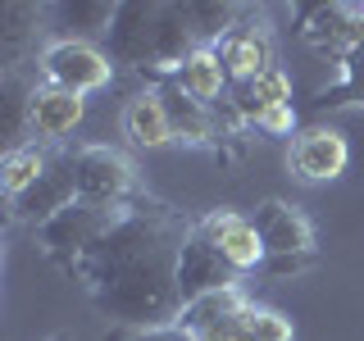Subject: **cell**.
I'll list each match as a JSON object with an SVG mask.
<instances>
[{
	"mask_svg": "<svg viewBox=\"0 0 364 341\" xmlns=\"http://www.w3.org/2000/svg\"><path fill=\"white\" fill-rule=\"evenodd\" d=\"M37 73H41V82H50V87L91 96V91H105L114 82V60H109V50H100V45H91V41L55 37L50 50L41 55Z\"/></svg>",
	"mask_w": 364,
	"mask_h": 341,
	"instance_id": "6",
	"label": "cell"
},
{
	"mask_svg": "<svg viewBox=\"0 0 364 341\" xmlns=\"http://www.w3.org/2000/svg\"><path fill=\"white\" fill-rule=\"evenodd\" d=\"M41 91V73L32 68H0V146L18 151L32 141V105Z\"/></svg>",
	"mask_w": 364,
	"mask_h": 341,
	"instance_id": "13",
	"label": "cell"
},
{
	"mask_svg": "<svg viewBox=\"0 0 364 341\" xmlns=\"http://www.w3.org/2000/svg\"><path fill=\"white\" fill-rule=\"evenodd\" d=\"M141 200V196H136ZM128 210H132V200L128 205H105V200H87V196H77L68 210H60L50 223H41V227H32V237H37V250L46 259H50L55 269H64V273H73L77 269V259L87 255L91 246H100L105 237L119 227L123 219H128Z\"/></svg>",
	"mask_w": 364,
	"mask_h": 341,
	"instance_id": "2",
	"label": "cell"
},
{
	"mask_svg": "<svg viewBox=\"0 0 364 341\" xmlns=\"http://www.w3.org/2000/svg\"><path fill=\"white\" fill-rule=\"evenodd\" d=\"M173 82L187 91L191 100H200V105H219V100H228V91H232V77H228L219 50H210V45H200V50L178 68Z\"/></svg>",
	"mask_w": 364,
	"mask_h": 341,
	"instance_id": "20",
	"label": "cell"
},
{
	"mask_svg": "<svg viewBox=\"0 0 364 341\" xmlns=\"http://www.w3.org/2000/svg\"><path fill=\"white\" fill-rule=\"evenodd\" d=\"M77 196H82V191H77V146H55L46 173L32 182L18 200H9V219L28 223V227H41L60 210H68Z\"/></svg>",
	"mask_w": 364,
	"mask_h": 341,
	"instance_id": "4",
	"label": "cell"
},
{
	"mask_svg": "<svg viewBox=\"0 0 364 341\" xmlns=\"http://www.w3.org/2000/svg\"><path fill=\"white\" fill-rule=\"evenodd\" d=\"M191 223L182 210L164 200H132L123 219L100 246H91L77 269L68 273L82 282V291L96 301V310L123 323L128 332L141 328H168L182 314V291H178V259L187 246Z\"/></svg>",
	"mask_w": 364,
	"mask_h": 341,
	"instance_id": "1",
	"label": "cell"
},
{
	"mask_svg": "<svg viewBox=\"0 0 364 341\" xmlns=\"http://www.w3.org/2000/svg\"><path fill=\"white\" fill-rule=\"evenodd\" d=\"M164 9L168 0H119V18L109 28V60L151 73L155 50H159V28H164Z\"/></svg>",
	"mask_w": 364,
	"mask_h": 341,
	"instance_id": "5",
	"label": "cell"
},
{
	"mask_svg": "<svg viewBox=\"0 0 364 341\" xmlns=\"http://www.w3.org/2000/svg\"><path fill=\"white\" fill-rule=\"evenodd\" d=\"M114 18H119L114 0H64V5H50V28L64 32V41H91V45H96V37L109 41Z\"/></svg>",
	"mask_w": 364,
	"mask_h": 341,
	"instance_id": "18",
	"label": "cell"
},
{
	"mask_svg": "<svg viewBox=\"0 0 364 341\" xmlns=\"http://www.w3.org/2000/svg\"><path fill=\"white\" fill-rule=\"evenodd\" d=\"M50 5H0V68H32L50 50Z\"/></svg>",
	"mask_w": 364,
	"mask_h": 341,
	"instance_id": "10",
	"label": "cell"
},
{
	"mask_svg": "<svg viewBox=\"0 0 364 341\" xmlns=\"http://www.w3.org/2000/svg\"><path fill=\"white\" fill-rule=\"evenodd\" d=\"M223 287H242V273L228 264V255L214 242V227L210 219L191 223L187 232V246H182V259H178V291H182V305L196 301L205 291H223Z\"/></svg>",
	"mask_w": 364,
	"mask_h": 341,
	"instance_id": "7",
	"label": "cell"
},
{
	"mask_svg": "<svg viewBox=\"0 0 364 341\" xmlns=\"http://www.w3.org/2000/svg\"><path fill=\"white\" fill-rule=\"evenodd\" d=\"M77 191L87 200H105V205H128L141 191V178H136V164L128 151L119 146H77Z\"/></svg>",
	"mask_w": 364,
	"mask_h": 341,
	"instance_id": "8",
	"label": "cell"
},
{
	"mask_svg": "<svg viewBox=\"0 0 364 341\" xmlns=\"http://www.w3.org/2000/svg\"><path fill=\"white\" fill-rule=\"evenodd\" d=\"M123 132H128V141L141 146V151H159V146L178 141L168 105H164V96H159V82H146L141 91H132V100L123 105Z\"/></svg>",
	"mask_w": 364,
	"mask_h": 341,
	"instance_id": "15",
	"label": "cell"
},
{
	"mask_svg": "<svg viewBox=\"0 0 364 341\" xmlns=\"http://www.w3.org/2000/svg\"><path fill=\"white\" fill-rule=\"evenodd\" d=\"M228 100H232L237 119H242L246 128H255L264 114L291 105V77L282 73V68H269V73L250 77V82H237L232 91H228Z\"/></svg>",
	"mask_w": 364,
	"mask_h": 341,
	"instance_id": "19",
	"label": "cell"
},
{
	"mask_svg": "<svg viewBox=\"0 0 364 341\" xmlns=\"http://www.w3.org/2000/svg\"><path fill=\"white\" fill-rule=\"evenodd\" d=\"M250 305L242 287H223V291H205L196 301L182 305L178 328L191 341H246V318Z\"/></svg>",
	"mask_w": 364,
	"mask_h": 341,
	"instance_id": "9",
	"label": "cell"
},
{
	"mask_svg": "<svg viewBox=\"0 0 364 341\" xmlns=\"http://www.w3.org/2000/svg\"><path fill=\"white\" fill-rule=\"evenodd\" d=\"M255 232L264 242V273L273 278H291V273L310 269L318 259V242H314V223L305 219V210L269 196L255 205Z\"/></svg>",
	"mask_w": 364,
	"mask_h": 341,
	"instance_id": "3",
	"label": "cell"
},
{
	"mask_svg": "<svg viewBox=\"0 0 364 341\" xmlns=\"http://www.w3.org/2000/svg\"><path fill=\"white\" fill-rule=\"evenodd\" d=\"M296 328L287 314L269 310V305H250V318H246V341H291Z\"/></svg>",
	"mask_w": 364,
	"mask_h": 341,
	"instance_id": "23",
	"label": "cell"
},
{
	"mask_svg": "<svg viewBox=\"0 0 364 341\" xmlns=\"http://www.w3.org/2000/svg\"><path fill=\"white\" fill-rule=\"evenodd\" d=\"M341 77L333 87H323L314 96V109H346V105H364V50L346 55V60L337 64Z\"/></svg>",
	"mask_w": 364,
	"mask_h": 341,
	"instance_id": "22",
	"label": "cell"
},
{
	"mask_svg": "<svg viewBox=\"0 0 364 341\" xmlns=\"http://www.w3.org/2000/svg\"><path fill=\"white\" fill-rule=\"evenodd\" d=\"M82 114H87V96L41 82L37 105H32V141H41V146H64V136L73 132L77 123H82Z\"/></svg>",
	"mask_w": 364,
	"mask_h": 341,
	"instance_id": "16",
	"label": "cell"
},
{
	"mask_svg": "<svg viewBox=\"0 0 364 341\" xmlns=\"http://www.w3.org/2000/svg\"><path fill=\"white\" fill-rule=\"evenodd\" d=\"M301 41L310 45L314 55H328V60H346V55L364 50V5H346V0H333V5H318L305 14L301 23Z\"/></svg>",
	"mask_w": 364,
	"mask_h": 341,
	"instance_id": "11",
	"label": "cell"
},
{
	"mask_svg": "<svg viewBox=\"0 0 364 341\" xmlns=\"http://www.w3.org/2000/svg\"><path fill=\"white\" fill-rule=\"evenodd\" d=\"M219 60L228 68V77H232V87L250 82V77H259V73H269V68H278V64H273V32H269L264 14H255V23L242 18V28L219 45Z\"/></svg>",
	"mask_w": 364,
	"mask_h": 341,
	"instance_id": "14",
	"label": "cell"
},
{
	"mask_svg": "<svg viewBox=\"0 0 364 341\" xmlns=\"http://www.w3.org/2000/svg\"><path fill=\"white\" fill-rule=\"evenodd\" d=\"M214 227V242H219V250L228 255V264H232L237 273H259L264 269V242H259V232H255V219H246V214H237V210H210L205 214Z\"/></svg>",
	"mask_w": 364,
	"mask_h": 341,
	"instance_id": "17",
	"label": "cell"
},
{
	"mask_svg": "<svg viewBox=\"0 0 364 341\" xmlns=\"http://www.w3.org/2000/svg\"><path fill=\"white\" fill-rule=\"evenodd\" d=\"M346 164H350V146H346V136L337 128H328V123L301 128L287 146V168H291V178H301V182H333V178L346 173Z\"/></svg>",
	"mask_w": 364,
	"mask_h": 341,
	"instance_id": "12",
	"label": "cell"
},
{
	"mask_svg": "<svg viewBox=\"0 0 364 341\" xmlns=\"http://www.w3.org/2000/svg\"><path fill=\"white\" fill-rule=\"evenodd\" d=\"M255 132H264V136H296V132H301V128H296V109L282 105V109L264 114V119L255 123Z\"/></svg>",
	"mask_w": 364,
	"mask_h": 341,
	"instance_id": "24",
	"label": "cell"
},
{
	"mask_svg": "<svg viewBox=\"0 0 364 341\" xmlns=\"http://www.w3.org/2000/svg\"><path fill=\"white\" fill-rule=\"evenodd\" d=\"M50 155H55V146H41V141H28V146H18V151H5V159H0V191H5V200H18L23 191L46 173Z\"/></svg>",
	"mask_w": 364,
	"mask_h": 341,
	"instance_id": "21",
	"label": "cell"
},
{
	"mask_svg": "<svg viewBox=\"0 0 364 341\" xmlns=\"http://www.w3.org/2000/svg\"><path fill=\"white\" fill-rule=\"evenodd\" d=\"M119 341H191V337L182 332L178 323H168V328H141V332H128V337H119Z\"/></svg>",
	"mask_w": 364,
	"mask_h": 341,
	"instance_id": "25",
	"label": "cell"
}]
</instances>
